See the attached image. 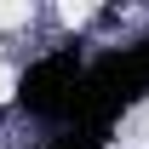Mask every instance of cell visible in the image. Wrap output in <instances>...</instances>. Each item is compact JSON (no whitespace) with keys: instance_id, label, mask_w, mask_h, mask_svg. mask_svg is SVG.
Instances as JSON below:
<instances>
[{"instance_id":"obj_1","label":"cell","mask_w":149,"mask_h":149,"mask_svg":"<svg viewBox=\"0 0 149 149\" xmlns=\"http://www.w3.org/2000/svg\"><path fill=\"white\" fill-rule=\"evenodd\" d=\"M80 74H86V57L80 52H52L29 63L17 80V103L40 120H57V126H69L74 120V103H80Z\"/></svg>"},{"instance_id":"obj_2","label":"cell","mask_w":149,"mask_h":149,"mask_svg":"<svg viewBox=\"0 0 149 149\" xmlns=\"http://www.w3.org/2000/svg\"><path fill=\"white\" fill-rule=\"evenodd\" d=\"M52 149H103V138H92V132H74V126H63L52 138Z\"/></svg>"}]
</instances>
